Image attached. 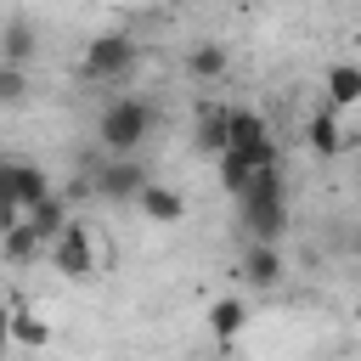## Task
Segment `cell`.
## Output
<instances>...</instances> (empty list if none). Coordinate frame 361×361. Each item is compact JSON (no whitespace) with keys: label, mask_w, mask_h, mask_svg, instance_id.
<instances>
[{"label":"cell","mask_w":361,"mask_h":361,"mask_svg":"<svg viewBox=\"0 0 361 361\" xmlns=\"http://www.w3.org/2000/svg\"><path fill=\"white\" fill-rule=\"evenodd\" d=\"M90 186H96L102 197H113V203H141V192H147L152 180H147V169H141L135 158H113V164H102V169L90 175Z\"/></svg>","instance_id":"6"},{"label":"cell","mask_w":361,"mask_h":361,"mask_svg":"<svg viewBox=\"0 0 361 361\" xmlns=\"http://www.w3.org/2000/svg\"><path fill=\"white\" fill-rule=\"evenodd\" d=\"M152 124H158V107H152L147 96H113V102L102 107V118H96V141H102L113 158H135V152L147 147Z\"/></svg>","instance_id":"1"},{"label":"cell","mask_w":361,"mask_h":361,"mask_svg":"<svg viewBox=\"0 0 361 361\" xmlns=\"http://www.w3.org/2000/svg\"><path fill=\"white\" fill-rule=\"evenodd\" d=\"M197 147L214 152V158L226 152V107H209V113L197 118Z\"/></svg>","instance_id":"18"},{"label":"cell","mask_w":361,"mask_h":361,"mask_svg":"<svg viewBox=\"0 0 361 361\" xmlns=\"http://www.w3.org/2000/svg\"><path fill=\"white\" fill-rule=\"evenodd\" d=\"M237 209H243V226H248V237H254V243H276V237H282V226H288L282 169H259V175H254V186L237 197Z\"/></svg>","instance_id":"2"},{"label":"cell","mask_w":361,"mask_h":361,"mask_svg":"<svg viewBox=\"0 0 361 361\" xmlns=\"http://www.w3.org/2000/svg\"><path fill=\"white\" fill-rule=\"evenodd\" d=\"M23 96H28V85H23V68H6V62H0V102H6V107H17Z\"/></svg>","instance_id":"20"},{"label":"cell","mask_w":361,"mask_h":361,"mask_svg":"<svg viewBox=\"0 0 361 361\" xmlns=\"http://www.w3.org/2000/svg\"><path fill=\"white\" fill-rule=\"evenodd\" d=\"M186 73H192V79H226V45L197 39V45L186 51Z\"/></svg>","instance_id":"14"},{"label":"cell","mask_w":361,"mask_h":361,"mask_svg":"<svg viewBox=\"0 0 361 361\" xmlns=\"http://www.w3.org/2000/svg\"><path fill=\"white\" fill-rule=\"evenodd\" d=\"M45 259H51V271H62L68 282H90V276H96V248H90V226H79V220H73V226H68V231H62V237L51 243V254H45Z\"/></svg>","instance_id":"5"},{"label":"cell","mask_w":361,"mask_h":361,"mask_svg":"<svg viewBox=\"0 0 361 361\" xmlns=\"http://www.w3.org/2000/svg\"><path fill=\"white\" fill-rule=\"evenodd\" d=\"M0 186H6V203H11L6 220H23L28 209H39V203L51 197L45 169H39V164H23V158H6V164H0Z\"/></svg>","instance_id":"4"},{"label":"cell","mask_w":361,"mask_h":361,"mask_svg":"<svg viewBox=\"0 0 361 361\" xmlns=\"http://www.w3.org/2000/svg\"><path fill=\"white\" fill-rule=\"evenodd\" d=\"M28 56H34V23H28V17H11V23H6V56H0V62H6V68H23Z\"/></svg>","instance_id":"15"},{"label":"cell","mask_w":361,"mask_h":361,"mask_svg":"<svg viewBox=\"0 0 361 361\" xmlns=\"http://www.w3.org/2000/svg\"><path fill=\"white\" fill-rule=\"evenodd\" d=\"M141 214H147V220H152V226H175V220H180V214H186V197H180V192H169V186H158V180H152V186H147V192H141Z\"/></svg>","instance_id":"12"},{"label":"cell","mask_w":361,"mask_h":361,"mask_svg":"<svg viewBox=\"0 0 361 361\" xmlns=\"http://www.w3.org/2000/svg\"><path fill=\"white\" fill-rule=\"evenodd\" d=\"M305 141H310V152H316V158H333V152H344V130H338V113H333V107L310 113V124H305Z\"/></svg>","instance_id":"11"},{"label":"cell","mask_w":361,"mask_h":361,"mask_svg":"<svg viewBox=\"0 0 361 361\" xmlns=\"http://www.w3.org/2000/svg\"><path fill=\"white\" fill-rule=\"evenodd\" d=\"M322 85H327V107H333V113H344V107L361 102V68H355V62H333Z\"/></svg>","instance_id":"10"},{"label":"cell","mask_w":361,"mask_h":361,"mask_svg":"<svg viewBox=\"0 0 361 361\" xmlns=\"http://www.w3.org/2000/svg\"><path fill=\"white\" fill-rule=\"evenodd\" d=\"M243 276H248L254 288H276V282H282V254H276V243H248Z\"/></svg>","instance_id":"9"},{"label":"cell","mask_w":361,"mask_h":361,"mask_svg":"<svg viewBox=\"0 0 361 361\" xmlns=\"http://www.w3.org/2000/svg\"><path fill=\"white\" fill-rule=\"evenodd\" d=\"M130 68H135V39H130V34H96V39L85 45V56H79V73H85L90 85L124 79Z\"/></svg>","instance_id":"3"},{"label":"cell","mask_w":361,"mask_h":361,"mask_svg":"<svg viewBox=\"0 0 361 361\" xmlns=\"http://www.w3.org/2000/svg\"><path fill=\"white\" fill-rule=\"evenodd\" d=\"M254 175H259V169H254L243 152H220V180H226V192H231V197H243V192L254 186Z\"/></svg>","instance_id":"16"},{"label":"cell","mask_w":361,"mask_h":361,"mask_svg":"<svg viewBox=\"0 0 361 361\" xmlns=\"http://www.w3.org/2000/svg\"><path fill=\"white\" fill-rule=\"evenodd\" d=\"M11 338H17V344H34V350H39V344H45L51 333H45V322H34V316H23V310H17V316H11Z\"/></svg>","instance_id":"19"},{"label":"cell","mask_w":361,"mask_h":361,"mask_svg":"<svg viewBox=\"0 0 361 361\" xmlns=\"http://www.w3.org/2000/svg\"><path fill=\"white\" fill-rule=\"evenodd\" d=\"M265 141H271V130L254 107H226V152H254Z\"/></svg>","instance_id":"7"},{"label":"cell","mask_w":361,"mask_h":361,"mask_svg":"<svg viewBox=\"0 0 361 361\" xmlns=\"http://www.w3.org/2000/svg\"><path fill=\"white\" fill-rule=\"evenodd\" d=\"M243 322H248L243 299H214V305H209V327H214L220 338H237V333H243Z\"/></svg>","instance_id":"17"},{"label":"cell","mask_w":361,"mask_h":361,"mask_svg":"<svg viewBox=\"0 0 361 361\" xmlns=\"http://www.w3.org/2000/svg\"><path fill=\"white\" fill-rule=\"evenodd\" d=\"M6 259L11 265H28V259H45V243L28 220H6Z\"/></svg>","instance_id":"13"},{"label":"cell","mask_w":361,"mask_h":361,"mask_svg":"<svg viewBox=\"0 0 361 361\" xmlns=\"http://www.w3.org/2000/svg\"><path fill=\"white\" fill-rule=\"evenodd\" d=\"M23 220H28L34 231H39V243H45V254H51V243H56V237H62V231L73 226V220H68V197H62V192H51V197H45L39 209H28Z\"/></svg>","instance_id":"8"}]
</instances>
